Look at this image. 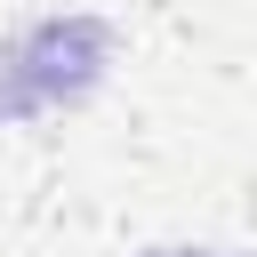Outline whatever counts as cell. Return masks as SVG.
I'll return each mask as SVG.
<instances>
[{"label": "cell", "mask_w": 257, "mask_h": 257, "mask_svg": "<svg viewBox=\"0 0 257 257\" xmlns=\"http://www.w3.org/2000/svg\"><path fill=\"white\" fill-rule=\"evenodd\" d=\"M104 56H112V32L96 16L24 24L16 40H0V120H32V112H56V104H80L104 80Z\"/></svg>", "instance_id": "6da1fadb"}, {"label": "cell", "mask_w": 257, "mask_h": 257, "mask_svg": "<svg viewBox=\"0 0 257 257\" xmlns=\"http://www.w3.org/2000/svg\"><path fill=\"white\" fill-rule=\"evenodd\" d=\"M153 257H241V249H153Z\"/></svg>", "instance_id": "7a4b0ae2"}]
</instances>
